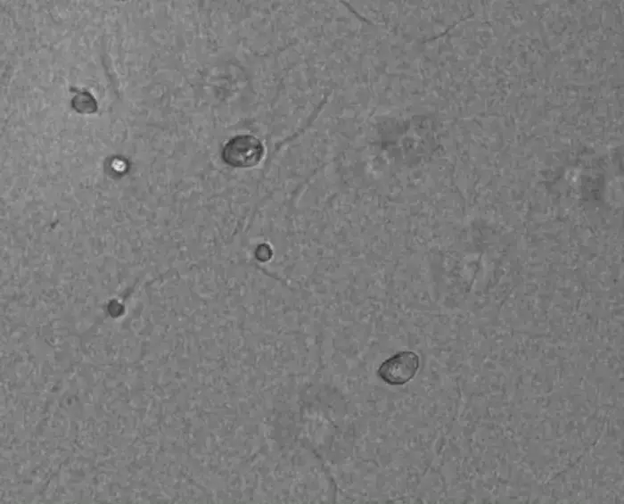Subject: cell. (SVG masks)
Listing matches in <instances>:
<instances>
[{
    "label": "cell",
    "instance_id": "1",
    "mask_svg": "<svg viewBox=\"0 0 624 504\" xmlns=\"http://www.w3.org/2000/svg\"><path fill=\"white\" fill-rule=\"evenodd\" d=\"M264 152L259 139L251 135H239L232 137L225 145L222 158L232 167L249 168L261 161Z\"/></svg>",
    "mask_w": 624,
    "mask_h": 504
},
{
    "label": "cell",
    "instance_id": "2",
    "mask_svg": "<svg viewBox=\"0 0 624 504\" xmlns=\"http://www.w3.org/2000/svg\"><path fill=\"white\" fill-rule=\"evenodd\" d=\"M419 367V356L414 351H403L384 360L380 365L377 375L390 385H402L416 375Z\"/></svg>",
    "mask_w": 624,
    "mask_h": 504
}]
</instances>
